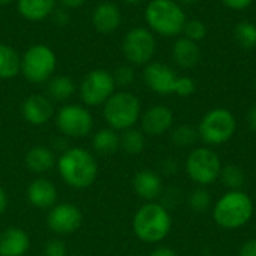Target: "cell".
Here are the masks:
<instances>
[{
	"label": "cell",
	"instance_id": "cell-1",
	"mask_svg": "<svg viewBox=\"0 0 256 256\" xmlns=\"http://www.w3.org/2000/svg\"><path fill=\"white\" fill-rule=\"evenodd\" d=\"M57 171L72 189H88L98 178L99 165L94 154L82 147H69L57 158Z\"/></svg>",
	"mask_w": 256,
	"mask_h": 256
},
{
	"label": "cell",
	"instance_id": "cell-2",
	"mask_svg": "<svg viewBox=\"0 0 256 256\" xmlns=\"http://www.w3.org/2000/svg\"><path fill=\"white\" fill-rule=\"evenodd\" d=\"M142 78L146 86L162 96L177 94L182 98H188L195 93L196 86L190 76L178 75L171 66L160 62H150L146 64Z\"/></svg>",
	"mask_w": 256,
	"mask_h": 256
},
{
	"label": "cell",
	"instance_id": "cell-3",
	"mask_svg": "<svg viewBox=\"0 0 256 256\" xmlns=\"http://www.w3.org/2000/svg\"><path fill=\"white\" fill-rule=\"evenodd\" d=\"M171 216L168 210L159 202H146L141 206L132 220L135 236L148 244H154L166 238L171 231Z\"/></svg>",
	"mask_w": 256,
	"mask_h": 256
},
{
	"label": "cell",
	"instance_id": "cell-4",
	"mask_svg": "<svg viewBox=\"0 0 256 256\" xmlns=\"http://www.w3.org/2000/svg\"><path fill=\"white\" fill-rule=\"evenodd\" d=\"M146 22L153 33L164 38H176L183 33L188 16L174 0H152L144 12Z\"/></svg>",
	"mask_w": 256,
	"mask_h": 256
},
{
	"label": "cell",
	"instance_id": "cell-5",
	"mask_svg": "<svg viewBox=\"0 0 256 256\" xmlns=\"http://www.w3.org/2000/svg\"><path fill=\"white\" fill-rule=\"evenodd\" d=\"M254 214V202L243 190H230L213 208L216 224L225 230H237L244 226Z\"/></svg>",
	"mask_w": 256,
	"mask_h": 256
},
{
	"label": "cell",
	"instance_id": "cell-6",
	"mask_svg": "<svg viewBox=\"0 0 256 256\" xmlns=\"http://www.w3.org/2000/svg\"><path fill=\"white\" fill-rule=\"evenodd\" d=\"M102 114L108 128L123 132L134 128L141 118V102L130 92H114L104 104Z\"/></svg>",
	"mask_w": 256,
	"mask_h": 256
},
{
	"label": "cell",
	"instance_id": "cell-7",
	"mask_svg": "<svg viewBox=\"0 0 256 256\" xmlns=\"http://www.w3.org/2000/svg\"><path fill=\"white\" fill-rule=\"evenodd\" d=\"M57 57L45 44H34L21 57V74L32 84L46 82L56 70Z\"/></svg>",
	"mask_w": 256,
	"mask_h": 256
},
{
	"label": "cell",
	"instance_id": "cell-8",
	"mask_svg": "<svg viewBox=\"0 0 256 256\" xmlns=\"http://www.w3.org/2000/svg\"><path fill=\"white\" fill-rule=\"evenodd\" d=\"M237 130V120L226 108H214L208 111L200 126V138L208 146H220L228 142Z\"/></svg>",
	"mask_w": 256,
	"mask_h": 256
},
{
	"label": "cell",
	"instance_id": "cell-9",
	"mask_svg": "<svg viewBox=\"0 0 256 256\" xmlns=\"http://www.w3.org/2000/svg\"><path fill=\"white\" fill-rule=\"evenodd\" d=\"M220 159L212 148H195L186 159V172L196 184L208 186L214 183L220 177Z\"/></svg>",
	"mask_w": 256,
	"mask_h": 256
},
{
	"label": "cell",
	"instance_id": "cell-10",
	"mask_svg": "<svg viewBox=\"0 0 256 256\" xmlns=\"http://www.w3.org/2000/svg\"><path fill=\"white\" fill-rule=\"evenodd\" d=\"M116 82L112 74L105 69L90 70L81 81L78 92L80 98L87 106L104 105L116 92Z\"/></svg>",
	"mask_w": 256,
	"mask_h": 256
},
{
	"label": "cell",
	"instance_id": "cell-11",
	"mask_svg": "<svg viewBox=\"0 0 256 256\" xmlns=\"http://www.w3.org/2000/svg\"><path fill=\"white\" fill-rule=\"evenodd\" d=\"M123 54L126 60L136 66H146L156 52V39L150 28L134 27L123 39Z\"/></svg>",
	"mask_w": 256,
	"mask_h": 256
},
{
	"label": "cell",
	"instance_id": "cell-12",
	"mask_svg": "<svg viewBox=\"0 0 256 256\" xmlns=\"http://www.w3.org/2000/svg\"><path fill=\"white\" fill-rule=\"evenodd\" d=\"M56 128L69 138L87 136L93 129V116L78 104H68L56 112Z\"/></svg>",
	"mask_w": 256,
	"mask_h": 256
},
{
	"label": "cell",
	"instance_id": "cell-13",
	"mask_svg": "<svg viewBox=\"0 0 256 256\" xmlns=\"http://www.w3.org/2000/svg\"><path fill=\"white\" fill-rule=\"evenodd\" d=\"M82 212L70 202H60L50 208L46 216L48 228L57 236H70L82 225Z\"/></svg>",
	"mask_w": 256,
	"mask_h": 256
},
{
	"label": "cell",
	"instance_id": "cell-14",
	"mask_svg": "<svg viewBox=\"0 0 256 256\" xmlns=\"http://www.w3.org/2000/svg\"><path fill=\"white\" fill-rule=\"evenodd\" d=\"M24 120L32 126H44L54 116L52 100L45 94H30L21 105Z\"/></svg>",
	"mask_w": 256,
	"mask_h": 256
},
{
	"label": "cell",
	"instance_id": "cell-15",
	"mask_svg": "<svg viewBox=\"0 0 256 256\" xmlns=\"http://www.w3.org/2000/svg\"><path fill=\"white\" fill-rule=\"evenodd\" d=\"M141 129L146 135L159 136L172 129L174 114L165 105H154L141 116Z\"/></svg>",
	"mask_w": 256,
	"mask_h": 256
},
{
	"label": "cell",
	"instance_id": "cell-16",
	"mask_svg": "<svg viewBox=\"0 0 256 256\" xmlns=\"http://www.w3.org/2000/svg\"><path fill=\"white\" fill-rule=\"evenodd\" d=\"M27 200L39 210H50L57 204V189L51 180L38 177L27 188Z\"/></svg>",
	"mask_w": 256,
	"mask_h": 256
},
{
	"label": "cell",
	"instance_id": "cell-17",
	"mask_svg": "<svg viewBox=\"0 0 256 256\" xmlns=\"http://www.w3.org/2000/svg\"><path fill=\"white\" fill-rule=\"evenodd\" d=\"M92 22H93V27L102 34H110V33L116 32L122 22L120 8L112 2L99 3L93 9Z\"/></svg>",
	"mask_w": 256,
	"mask_h": 256
},
{
	"label": "cell",
	"instance_id": "cell-18",
	"mask_svg": "<svg viewBox=\"0 0 256 256\" xmlns=\"http://www.w3.org/2000/svg\"><path fill=\"white\" fill-rule=\"evenodd\" d=\"M30 249L28 234L18 226H9L0 232V256H24Z\"/></svg>",
	"mask_w": 256,
	"mask_h": 256
},
{
	"label": "cell",
	"instance_id": "cell-19",
	"mask_svg": "<svg viewBox=\"0 0 256 256\" xmlns=\"http://www.w3.org/2000/svg\"><path fill=\"white\" fill-rule=\"evenodd\" d=\"M132 186L135 194L147 202L158 200L162 194V178L158 172L152 170L138 171L134 176Z\"/></svg>",
	"mask_w": 256,
	"mask_h": 256
},
{
	"label": "cell",
	"instance_id": "cell-20",
	"mask_svg": "<svg viewBox=\"0 0 256 256\" xmlns=\"http://www.w3.org/2000/svg\"><path fill=\"white\" fill-rule=\"evenodd\" d=\"M24 164L27 166V170L33 174H45L48 171H51L56 164H57V158L54 156L52 150L46 146H34L32 147L24 158Z\"/></svg>",
	"mask_w": 256,
	"mask_h": 256
},
{
	"label": "cell",
	"instance_id": "cell-21",
	"mask_svg": "<svg viewBox=\"0 0 256 256\" xmlns=\"http://www.w3.org/2000/svg\"><path fill=\"white\" fill-rule=\"evenodd\" d=\"M172 58L177 66L183 69H190L196 66L201 60V50L198 42H194L188 38H178L172 46Z\"/></svg>",
	"mask_w": 256,
	"mask_h": 256
},
{
	"label": "cell",
	"instance_id": "cell-22",
	"mask_svg": "<svg viewBox=\"0 0 256 256\" xmlns=\"http://www.w3.org/2000/svg\"><path fill=\"white\" fill-rule=\"evenodd\" d=\"M16 10L28 21H42L56 10V0H16Z\"/></svg>",
	"mask_w": 256,
	"mask_h": 256
},
{
	"label": "cell",
	"instance_id": "cell-23",
	"mask_svg": "<svg viewBox=\"0 0 256 256\" xmlns=\"http://www.w3.org/2000/svg\"><path fill=\"white\" fill-rule=\"evenodd\" d=\"M92 147L96 153L102 156L114 154L120 148V135L111 128L99 129L92 138Z\"/></svg>",
	"mask_w": 256,
	"mask_h": 256
},
{
	"label": "cell",
	"instance_id": "cell-24",
	"mask_svg": "<svg viewBox=\"0 0 256 256\" xmlns=\"http://www.w3.org/2000/svg\"><path fill=\"white\" fill-rule=\"evenodd\" d=\"M21 72V56L8 44L0 42V80H10Z\"/></svg>",
	"mask_w": 256,
	"mask_h": 256
},
{
	"label": "cell",
	"instance_id": "cell-25",
	"mask_svg": "<svg viewBox=\"0 0 256 256\" xmlns=\"http://www.w3.org/2000/svg\"><path fill=\"white\" fill-rule=\"evenodd\" d=\"M48 98L56 102H64L75 93V82L68 75H52L48 80Z\"/></svg>",
	"mask_w": 256,
	"mask_h": 256
},
{
	"label": "cell",
	"instance_id": "cell-26",
	"mask_svg": "<svg viewBox=\"0 0 256 256\" xmlns=\"http://www.w3.org/2000/svg\"><path fill=\"white\" fill-rule=\"evenodd\" d=\"M146 147V136L142 130L130 128L120 135V148L128 154H140Z\"/></svg>",
	"mask_w": 256,
	"mask_h": 256
},
{
	"label": "cell",
	"instance_id": "cell-27",
	"mask_svg": "<svg viewBox=\"0 0 256 256\" xmlns=\"http://www.w3.org/2000/svg\"><path fill=\"white\" fill-rule=\"evenodd\" d=\"M200 138L198 129L190 124H178L171 129V141L177 147H190Z\"/></svg>",
	"mask_w": 256,
	"mask_h": 256
},
{
	"label": "cell",
	"instance_id": "cell-28",
	"mask_svg": "<svg viewBox=\"0 0 256 256\" xmlns=\"http://www.w3.org/2000/svg\"><path fill=\"white\" fill-rule=\"evenodd\" d=\"M234 38L240 46L244 50H252L256 46V24L252 21H240L234 27Z\"/></svg>",
	"mask_w": 256,
	"mask_h": 256
},
{
	"label": "cell",
	"instance_id": "cell-29",
	"mask_svg": "<svg viewBox=\"0 0 256 256\" xmlns=\"http://www.w3.org/2000/svg\"><path fill=\"white\" fill-rule=\"evenodd\" d=\"M220 178L224 186L228 188L230 190H240L246 182L244 171L237 165H226L225 168H222Z\"/></svg>",
	"mask_w": 256,
	"mask_h": 256
},
{
	"label": "cell",
	"instance_id": "cell-30",
	"mask_svg": "<svg viewBox=\"0 0 256 256\" xmlns=\"http://www.w3.org/2000/svg\"><path fill=\"white\" fill-rule=\"evenodd\" d=\"M188 202H189V207L192 208V212L206 213L212 206V195H210V192L207 189L198 188L189 195Z\"/></svg>",
	"mask_w": 256,
	"mask_h": 256
},
{
	"label": "cell",
	"instance_id": "cell-31",
	"mask_svg": "<svg viewBox=\"0 0 256 256\" xmlns=\"http://www.w3.org/2000/svg\"><path fill=\"white\" fill-rule=\"evenodd\" d=\"M184 38L194 40V42H200L206 38L207 34V27L201 20H189L184 26Z\"/></svg>",
	"mask_w": 256,
	"mask_h": 256
},
{
	"label": "cell",
	"instance_id": "cell-32",
	"mask_svg": "<svg viewBox=\"0 0 256 256\" xmlns=\"http://www.w3.org/2000/svg\"><path fill=\"white\" fill-rule=\"evenodd\" d=\"M112 78H114V82L116 86H120V87H129L134 80H135V70L132 66L129 64H123V66H118L114 74H112Z\"/></svg>",
	"mask_w": 256,
	"mask_h": 256
},
{
	"label": "cell",
	"instance_id": "cell-33",
	"mask_svg": "<svg viewBox=\"0 0 256 256\" xmlns=\"http://www.w3.org/2000/svg\"><path fill=\"white\" fill-rule=\"evenodd\" d=\"M44 256H68V249L64 243L58 238H52L45 243Z\"/></svg>",
	"mask_w": 256,
	"mask_h": 256
},
{
	"label": "cell",
	"instance_id": "cell-34",
	"mask_svg": "<svg viewBox=\"0 0 256 256\" xmlns=\"http://www.w3.org/2000/svg\"><path fill=\"white\" fill-rule=\"evenodd\" d=\"M52 18H54V22L57 26H66L70 20V15H69L68 9L62 8V9H56L52 12Z\"/></svg>",
	"mask_w": 256,
	"mask_h": 256
},
{
	"label": "cell",
	"instance_id": "cell-35",
	"mask_svg": "<svg viewBox=\"0 0 256 256\" xmlns=\"http://www.w3.org/2000/svg\"><path fill=\"white\" fill-rule=\"evenodd\" d=\"M254 0H222V3L232 10H243L252 4Z\"/></svg>",
	"mask_w": 256,
	"mask_h": 256
},
{
	"label": "cell",
	"instance_id": "cell-36",
	"mask_svg": "<svg viewBox=\"0 0 256 256\" xmlns=\"http://www.w3.org/2000/svg\"><path fill=\"white\" fill-rule=\"evenodd\" d=\"M240 256H256V238H252V240L246 242L242 246Z\"/></svg>",
	"mask_w": 256,
	"mask_h": 256
},
{
	"label": "cell",
	"instance_id": "cell-37",
	"mask_svg": "<svg viewBox=\"0 0 256 256\" xmlns=\"http://www.w3.org/2000/svg\"><path fill=\"white\" fill-rule=\"evenodd\" d=\"M148 256H177V254H176V250H172L171 248L160 246V248H156L154 250H152Z\"/></svg>",
	"mask_w": 256,
	"mask_h": 256
},
{
	"label": "cell",
	"instance_id": "cell-38",
	"mask_svg": "<svg viewBox=\"0 0 256 256\" xmlns=\"http://www.w3.org/2000/svg\"><path fill=\"white\" fill-rule=\"evenodd\" d=\"M86 2H87V0H60V3H62V6H63L64 9H78V8H81Z\"/></svg>",
	"mask_w": 256,
	"mask_h": 256
},
{
	"label": "cell",
	"instance_id": "cell-39",
	"mask_svg": "<svg viewBox=\"0 0 256 256\" xmlns=\"http://www.w3.org/2000/svg\"><path fill=\"white\" fill-rule=\"evenodd\" d=\"M248 124L254 132H256V105H254L248 112Z\"/></svg>",
	"mask_w": 256,
	"mask_h": 256
},
{
	"label": "cell",
	"instance_id": "cell-40",
	"mask_svg": "<svg viewBox=\"0 0 256 256\" xmlns=\"http://www.w3.org/2000/svg\"><path fill=\"white\" fill-rule=\"evenodd\" d=\"M8 204H9V200H8V194L6 190L0 186V214H3L8 208Z\"/></svg>",
	"mask_w": 256,
	"mask_h": 256
},
{
	"label": "cell",
	"instance_id": "cell-41",
	"mask_svg": "<svg viewBox=\"0 0 256 256\" xmlns=\"http://www.w3.org/2000/svg\"><path fill=\"white\" fill-rule=\"evenodd\" d=\"M124 3H128V4H138V3H141L142 0H123Z\"/></svg>",
	"mask_w": 256,
	"mask_h": 256
},
{
	"label": "cell",
	"instance_id": "cell-42",
	"mask_svg": "<svg viewBox=\"0 0 256 256\" xmlns=\"http://www.w3.org/2000/svg\"><path fill=\"white\" fill-rule=\"evenodd\" d=\"M182 3H184V4H194V3H198L200 0H180Z\"/></svg>",
	"mask_w": 256,
	"mask_h": 256
},
{
	"label": "cell",
	"instance_id": "cell-43",
	"mask_svg": "<svg viewBox=\"0 0 256 256\" xmlns=\"http://www.w3.org/2000/svg\"><path fill=\"white\" fill-rule=\"evenodd\" d=\"M12 0H0V6H4V4H9Z\"/></svg>",
	"mask_w": 256,
	"mask_h": 256
},
{
	"label": "cell",
	"instance_id": "cell-44",
	"mask_svg": "<svg viewBox=\"0 0 256 256\" xmlns=\"http://www.w3.org/2000/svg\"><path fill=\"white\" fill-rule=\"evenodd\" d=\"M72 256H84V255H72Z\"/></svg>",
	"mask_w": 256,
	"mask_h": 256
},
{
	"label": "cell",
	"instance_id": "cell-45",
	"mask_svg": "<svg viewBox=\"0 0 256 256\" xmlns=\"http://www.w3.org/2000/svg\"><path fill=\"white\" fill-rule=\"evenodd\" d=\"M255 90H256V80H255Z\"/></svg>",
	"mask_w": 256,
	"mask_h": 256
}]
</instances>
